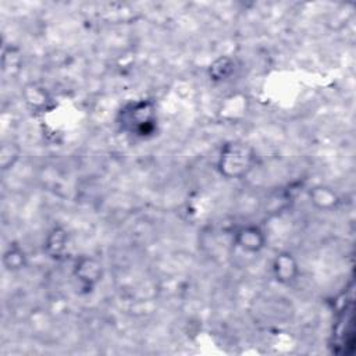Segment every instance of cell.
Listing matches in <instances>:
<instances>
[{
  "mask_svg": "<svg viewBox=\"0 0 356 356\" xmlns=\"http://www.w3.org/2000/svg\"><path fill=\"white\" fill-rule=\"evenodd\" d=\"M254 152L241 140L227 142L218 154L217 170L227 179H241L253 168Z\"/></svg>",
  "mask_w": 356,
  "mask_h": 356,
  "instance_id": "obj_1",
  "label": "cell"
},
{
  "mask_svg": "<svg viewBox=\"0 0 356 356\" xmlns=\"http://www.w3.org/2000/svg\"><path fill=\"white\" fill-rule=\"evenodd\" d=\"M156 110L154 104L147 100H139L131 103L122 111V124L131 132L136 135L150 134L154 127Z\"/></svg>",
  "mask_w": 356,
  "mask_h": 356,
  "instance_id": "obj_2",
  "label": "cell"
},
{
  "mask_svg": "<svg viewBox=\"0 0 356 356\" xmlns=\"http://www.w3.org/2000/svg\"><path fill=\"white\" fill-rule=\"evenodd\" d=\"M72 274L82 289L92 291L102 282L104 267L100 259L96 256L83 254L75 260L72 266Z\"/></svg>",
  "mask_w": 356,
  "mask_h": 356,
  "instance_id": "obj_3",
  "label": "cell"
},
{
  "mask_svg": "<svg viewBox=\"0 0 356 356\" xmlns=\"http://www.w3.org/2000/svg\"><path fill=\"white\" fill-rule=\"evenodd\" d=\"M234 242L242 252L254 254L261 252L266 246V232L260 225L245 224L235 231Z\"/></svg>",
  "mask_w": 356,
  "mask_h": 356,
  "instance_id": "obj_4",
  "label": "cell"
},
{
  "mask_svg": "<svg viewBox=\"0 0 356 356\" xmlns=\"http://www.w3.org/2000/svg\"><path fill=\"white\" fill-rule=\"evenodd\" d=\"M299 271L300 268L296 257L288 250L277 253L271 261V274L278 284H293L299 277Z\"/></svg>",
  "mask_w": 356,
  "mask_h": 356,
  "instance_id": "obj_5",
  "label": "cell"
},
{
  "mask_svg": "<svg viewBox=\"0 0 356 356\" xmlns=\"http://www.w3.org/2000/svg\"><path fill=\"white\" fill-rule=\"evenodd\" d=\"M68 246V234L63 227H53L43 242V249L46 254L54 260L64 257Z\"/></svg>",
  "mask_w": 356,
  "mask_h": 356,
  "instance_id": "obj_6",
  "label": "cell"
},
{
  "mask_svg": "<svg viewBox=\"0 0 356 356\" xmlns=\"http://www.w3.org/2000/svg\"><path fill=\"white\" fill-rule=\"evenodd\" d=\"M310 203L320 211L335 210L339 204L338 193L327 185H316L309 191Z\"/></svg>",
  "mask_w": 356,
  "mask_h": 356,
  "instance_id": "obj_7",
  "label": "cell"
},
{
  "mask_svg": "<svg viewBox=\"0 0 356 356\" xmlns=\"http://www.w3.org/2000/svg\"><path fill=\"white\" fill-rule=\"evenodd\" d=\"M234 70H235V63L231 57H227V56H220L217 57L207 68V74H209V78L213 81V82H225L228 81L232 74H234Z\"/></svg>",
  "mask_w": 356,
  "mask_h": 356,
  "instance_id": "obj_8",
  "label": "cell"
},
{
  "mask_svg": "<svg viewBox=\"0 0 356 356\" xmlns=\"http://www.w3.org/2000/svg\"><path fill=\"white\" fill-rule=\"evenodd\" d=\"M3 266L10 273L21 271L22 268H25L26 266L25 250L17 243H10L3 253Z\"/></svg>",
  "mask_w": 356,
  "mask_h": 356,
  "instance_id": "obj_9",
  "label": "cell"
},
{
  "mask_svg": "<svg viewBox=\"0 0 356 356\" xmlns=\"http://www.w3.org/2000/svg\"><path fill=\"white\" fill-rule=\"evenodd\" d=\"M19 154H21V149H19V146L17 143H14V142L3 143L1 152H0L1 170L6 171L8 168H13L15 161L19 159Z\"/></svg>",
  "mask_w": 356,
  "mask_h": 356,
  "instance_id": "obj_10",
  "label": "cell"
}]
</instances>
